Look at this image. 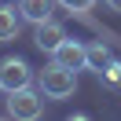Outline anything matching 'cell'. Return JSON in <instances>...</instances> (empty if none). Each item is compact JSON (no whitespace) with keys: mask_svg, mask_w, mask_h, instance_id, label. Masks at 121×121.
<instances>
[{"mask_svg":"<svg viewBox=\"0 0 121 121\" xmlns=\"http://www.w3.org/2000/svg\"><path fill=\"white\" fill-rule=\"evenodd\" d=\"M59 4L70 11V15H84V11H88L92 4H95V0H59Z\"/></svg>","mask_w":121,"mask_h":121,"instance_id":"obj_9","label":"cell"},{"mask_svg":"<svg viewBox=\"0 0 121 121\" xmlns=\"http://www.w3.org/2000/svg\"><path fill=\"white\" fill-rule=\"evenodd\" d=\"M52 4H55V0H18V15H22L26 22L40 26V22L52 18Z\"/></svg>","mask_w":121,"mask_h":121,"instance_id":"obj_6","label":"cell"},{"mask_svg":"<svg viewBox=\"0 0 121 121\" xmlns=\"http://www.w3.org/2000/svg\"><path fill=\"white\" fill-rule=\"evenodd\" d=\"M37 84H40V92H44L48 99H70L77 92V70H66V66H59V62L52 59L37 73Z\"/></svg>","mask_w":121,"mask_h":121,"instance_id":"obj_1","label":"cell"},{"mask_svg":"<svg viewBox=\"0 0 121 121\" xmlns=\"http://www.w3.org/2000/svg\"><path fill=\"white\" fill-rule=\"evenodd\" d=\"M30 81H33V73H30V62H26V59H18V55H8V59L0 62V88H4V92L26 88Z\"/></svg>","mask_w":121,"mask_h":121,"instance_id":"obj_3","label":"cell"},{"mask_svg":"<svg viewBox=\"0 0 121 121\" xmlns=\"http://www.w3.org/2000/svg\"><path fill=\"white\" fill-rule=\"evenodd\" d=\"M103 73H106V81H110V84H121V62H114V59H110V66H106Z\"/></svg>","mask_w":121,"mask_h":121,"instance_id":"obj_10","label":"cell"},{"mask_svg":"<svg viewBox=\"0 0 121 121\" xmlns=\"http://www.w3.org/2000/svg\"><path fill=\"white\" fill-rule=\"evenodd\" d=\"M62 40H66V30H62L59 22H52V18H48V22H40V26H37V37H33V44H37L40 52H48V55H52L55 48L62 44Z\"/></svg>","mask_w":121,"mask_h":121,"instance_id":"obj_5","label":"cell"},{"mask_svg":"<svg viewBox=\"0 0 121 121\" xmlns=\"http://www.w3.org/2000/svg\"><path fill=\"white\" fill-rule=\"evenodd\" d=\"M18 18L22 15H15V8L0 4V44H8V40L18 37Z\"/></svg>","mask_w":121,"mask_h":121,"instance_id":"obj_8","label":"cell"},{"mask_svg":"<svg viewBox=\"0 0 121 121\" xmlns=\"http://www.w3.org/2000/svg\"><path fill=\"white\" fill-rule=\"evenodd\" d=\"M84 55H88V70H95V73H103V70L110 66V48H106L103 40L84 44Z\"/></svg>","mask_w":121,"mask_h":121,"instance_id":"obj_7","label":"cell"},{"mask_svg":"<svg viewBox=\"0 0 121 121\" xmlns=\"http://www.w3.org/2000/svg\"><path fill=\"white\" fill-rule=\"evenodd\" d=\"M106 4H110V8H114V11H121V0H106Z\"/></svg>","mask_w":121,"mask_h":121,"instance_id":"obj_11","label":"cell"},{"mask_svg":"<svg viewBox=\"0 0 121 121\" xmlns=\"http://www.w3.org/2000/svg\"><path fill=\"white\" fill-rule=\"evenodd\" d=\"M52 59L59 62V66H66V70H88V55H84V44H77V40H62L59 48L52 52Z\"/></svg>","mask_w":121,"mask_h":121,"instance_id":"obj_4","label":"cell"},{"mask_svg":"<svg viewBox=\"0 0 121 121\" xmlns=\"http://www.w3.org/2000/svg\"><path fill=\"white\" fill-rule=\"evenodd\" d=\"M8 114L18 117V121H37L44 114V92H33L30 84L8 92Z\"/></svg>","mask_w":121,"mask_h":121,"instance_id":"obj_2","label":"cell"}]
</instances>
